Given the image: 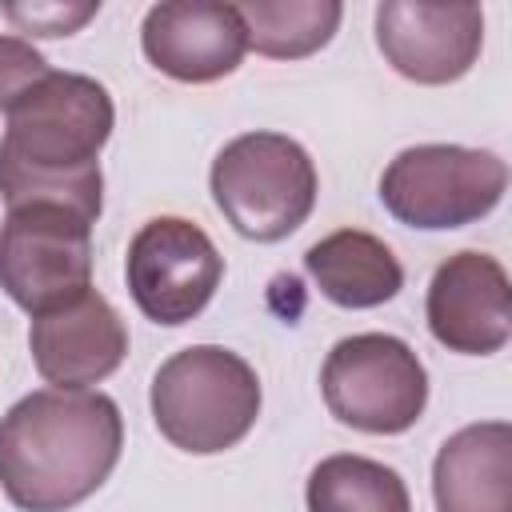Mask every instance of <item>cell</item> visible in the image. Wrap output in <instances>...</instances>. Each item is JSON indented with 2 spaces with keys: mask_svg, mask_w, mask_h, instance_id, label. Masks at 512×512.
I'll list each match as a JSON object with an SVG mask.
<instances>
[{
  "mask_svg": "<svg viewBox=\"0 0 512 512\" xmlns=\"http://www.w3.org/2000/svg\"><path fill=\"white\" fill-rule=\"evenodd\" d=\"M304 268L324 300L340 308H376L404 288V268L392 248L360 228H340L304 252Z\"/></svg>",
  "mask_w": 512,
  "mask_h": 512,
  "instance_id": "5bb4252c",
  "label": "cell"
},
{
  "mask_svg": "<svg viewBox=\"0 0 512 512\" xmlns=\"http://www.w3.org/2000/svg\"><path fill=\"white\" fill-rule=\"evenodd\" d=\"M0 12L28 36H72L100 12V4H4Z\"/></svg>",
  "mask_w": 512,
  "mask_h": 512,
  "instance_id": "ac0fdd59",
  "label": "cell"
},
{
  "mask_svg": "<svg viewBox=\"0 0 512 512\" xmlns=\"http://www.w3.org/2000/svg\"><path fill=\"white\" fill-rule=\"evenodd\" d=\"M48 60L24 36H0V112H8L32 84L48 76Z\"/></svg>",
  "mask_w": 512,
  "mask_h": 512,
  "instance_id": "e0dca14e",
  "label": "cell"
},
{
  "mask_svg": "<svg viewBox=\"0 0 512 512\" xmlns=\"http://www.w3.org/2000/svg\"><path fill=\"white\" fill-rule=\"evenodd\" d=\"M428 332L436 344L460 356H492L512 336V288L508 272L488 252L448 256L424 300Z\"/></svg>",
  "mask_w": 512,
  "mask_h": 512,
  "instance_id": "30bf717a",
  "label": "cell"
},
{
  "mask_svg": "<svg viewBox=\"0 0 512 512\" xmlns=\"http://www.w3.org/2000/svg\"><path fill=\"white\" fill-rule=\"evenodd\" d=\"M28 348L36 372L52 388H88L124 364L128 328L120 312L96 288H88L72 304L32 316Z\"/></svg>",
  "mask_w": 512,
  "mask_h": 512,
  "instance_id": "7c38bea8",
  "label": "cell"
},
{
  "mask_svg": "<svg viewBox=\"0 0 512 512\" xmlns=\"http://www.w3.org/2000/svg\"><path fill=\"white\" fill-rule=\"evenodd\" d=\"M140 48L164 76L184 84H212L240 68L248 52V28L236 4L164 0L148 8Z\"/></svg>",
  "mask_w": 512,
  "mask_h": 512,
  "instance_id": "8fae6325",
  "label": "cell"
},
{
  "mask_svg": "<svg viewBox=\"0 0 512 512\" xmlns=\"http://www.w3.org/2000/svg\"><path fill=\"white\" fill-rule=\"evenodd\" d=\"M260 416L256 368L220 344H192L152 376V420L160 436L192 456L240 444Z\"/></svg>",
  "mask_w": 512,
  "mask_h": 512,
  "instance_id": "3957f363",
  "label": "cell"
},
{
  "mask_svg": "<svg viewBox=\"0 0 512 512\" xmlns=\"http://www.w3.org/2000/svg\"><path fill=\"white\" fill-rule=\"evenodd\" d=\"M328 412L360 432H408L428 404V372L420 356L388 332H356L332 344L320 368Z\"/></svg>",
  "mask_w": 512,
  "mask_h": 512,
  "instance_id": "5b68a950",
  "label": "cell"
},
{
  "mask_svg": "<svg viewBox=\"0 0 512 512\" xmlns=\"http://www.w3.org/2000/svg\"><path fill=\"white\" fill-rule=\"evenodd\" d=\"M236 12L248 28V48L268 60H300L320 52L344 16L336 0H248L236 4Z\"/></svg>",
  "mask_w": 512,
  "mask_h": 512,
  "instance_id": "2e32d148",
  "label": "cell"
},
{
  "mask_svg": "<svg viewBox=\"0 0 512 512\" xmlns=\"http://www.w3.org/2000/svg\"><path fill=\"white\" fill-rule=\"evenodd\" d=\"M376 44L404 80L452 84L468 76L484 48V12L476 4L384 0L376 8Z\"/></svg>",
  "mask_w": 512,
  "mask_h": 512,
  "instance_id": "9c48e42d",
  "label": "cell"
},
{
  "mask_svg": "<svg viewBox=\"0 0 512 512\" xmlns=\"http://www.w3.org/2000/svg\"><path fill=\"white\" fill-rule=\"evenodd\" d=\"M316 188L312 156L284 132H244L212 160L216 208L256 244L292 236L312 216Z\"/></svg>",
  "mask_w": 512,
  "mask_h": 512,
  "instance_id": "277c9868",
  "label": "cell"
},
{
  "mask_svg": "<svg viewBox=\"0 0 512 512\" xmlns=\"http://www.w3.org/2000/svg\"><path fill=\"white\" fill-rule=\"evenodd\" d=\"M124 420L92 388H40L0 416V488L20 512H68L116 468Z\"/></svg>",
  "mask_w": 512,
  "mask_h": 512,
  "instance_id": "7a4b0ae2",
  "label": "cell"
},
{
  "mask_svg": "<svg viewBox=\"0 0 512 512\" xmlns=\"http://www.w3.org/2000/svg\"><path fill=\"white\" fill-rule=\"evenodd\" d=\"M0 288L28 316L92 288V220L64 204H20L0 224Z\"/></svg>",
  "mask_w": 512,
  "mask_h": 512,
  "instance_id": "52a82bcc",
  "label": "cell"
},
{
  "mask_svg": "<svg viewBox=\"0 0 512 512\" xmlns=\"http://www.w3.org/2000/svg\"><path fill=\"white\" fill-rule=\"evenodd\" d=\"M112 124L116 108L100 80L84 72H48L4 112V204H64L96 224L104 208L100 148Z\"/></svg>",
  "mask_w": 512,
  "mask_h": 512,
  "instance_id": "6da1fadb",
  "label": "cell"
},
{
  "mask_svg": "<svg viewBox=\"0 0 512 512\" xmlns=\"http://www.w3.org/2000/svg\"><path fill=\"white\" fill-rule=\"evenodd\" d=\"M436 512H512V424L480 420L452 432L432 464Z\"/></svg>",
  "mask_w": 512,
  "mask_h": 512,
  "instance_id": "4fadbf2b",
  "label": "cell"
},
{
  "mask_svg": "<svg viewBox=\"0 0 512 512\" xmlns=\"http://www.w3.org/2000/svg\"><path fill=\"white\" fill-rule=\"evenodd\" d=\"M128 292L152 324H188L220 288L224 256L212 236L184 216H156L140 224L124 260Z\"/></svg>",
  "mask_w": 512,
  "mask_h": 512,
  "instance_id": "ba28073f",
  "label": "cell"
},
{
  "mask_svg": "<svg viewBox=\"0 0 512 512\" xmlns=\"http://www.w3.org/2000/svg\"><path fill=\"white\" fill-rule=\"evenodd\" d=\"M508 188V168L484 148L416 144L404 148L380 176L384 208L424 232L464 228L484 220Z\"/></svg>",
  "mask_w": 512,
  "mask_h": 512,
  "instance_id": "8992f818",
  "label": "cell"
},
{
  "mask_svg": "<svg viewBox=\"0 0 512 512\" xmlns=\"http://www.w3.org/2000/svg\"><path fill=\"white\" fill-rule=\"evenodd\" d=\"M308 512H412L408 484L396 468L336 452L324 456L308 476Z\"/></svg>",
  "mask_w": 512,
  "mask_h": 512,
  "instance_id": "9a60e30c",
  "label": "cell"
}]
</instances>
